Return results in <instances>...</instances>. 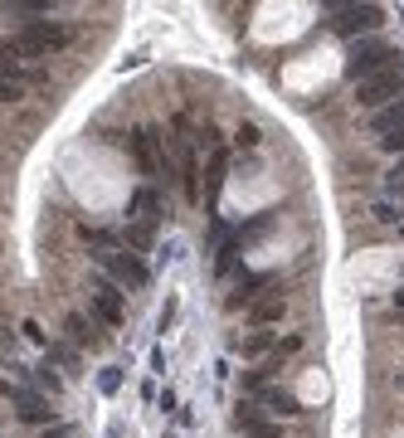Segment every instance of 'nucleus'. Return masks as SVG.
Returning a JSON list of instances; mask_svg holds the SVG:
<instances>
[{
	"instance_id": "nucleus-18",
	"label": "nucleus",
	"mask_w": 404,
	"mask_h": 438,
	"mask_svg": "<svg viewBox=\"0 0 404 438\" xmlns=\"http://www.w3.org/2000/svg\"><path fill=\"white\" fill-rule=\"evenodd\" d=\"M370 215L380 219V224H395V219H400V210H395L390 200H380V205H370Z\"/></svg>"
},
{
	"instance_id": "nucleus-14",
	"label": "nucleus",
	"mask_w": 404,
	"mask_h": 438,
	"mask_svg": "<svg viewBox=\"0 0 404 438\" xmlns=\"http://www.w3.org/2000/svg\"><path fill=\"white\" fill-rule=\"evenodd\" d=\"M273 351V331H249L244 336V355H268Z\"/></svg>"
},
{
	"instance_id": "nucleus-8",
	"label": "nucleus",
	"mask_w": 404,
	"mask_h": 438,
	"mask_svg": "<svg viewBox=\"0 0 404 438\" xmlns=\"http://www.w3.org/2000/svg\"><path fill=\"white\" fill-rule=\"evenodd\" d=\"M132 146H137V161H141V171H146V176H161V171H166V166H161V151H156V136H151V132H137V136H132Z\"/></svg>"
},
{
	"instance_id": "nucleus-23",
	"label": "nucleus",
	"mask_w": 404,
	"mask_h": 438,
	"mask_svg": "<svg viewBox=\"0 0 404 438\" xmlns=\"http://www.w3.org/2000/svg\"><path fill=\"white\" fill-rule=\"evenodd\" d=\"M395 302H400V307H404V288H400V292H395Z\"/></svg>"
},
{
	"instance_id": "nucleus-24",
	"label": "nucleus",
	"mask_w": 404,
	"mask_h": 438,
	"mask_svg": "<svg viewBox=\"0 0 404 438\" xmlns=\"http://www.w3.org/2000/svg\"><path fill=\"white\" fill-rule=\"evenodd\" d=\"M400 190H404V185H400Z\"/></svg>"
},
{
	"instance_id": "nucleus-17",
	"label": "nucleus",
	"mask_w": 404,
	"mask_h": 438,
	"mask_svg": "<svg viewBox=\"0 0 404 438\" xmlns=\"http://www.w3.org/2000/svg\"><path fill=\"white\" fill-rule=\"evenodd\" d=\"M258 288H273V278H249V283L239 288V297H234V307H244V302H253V297H258Z\"/></svg>"
},
{
	"instance_id": "nucleus-10",
	"label": "nucleus",
	"mask_w": 404,
	"mask_h": 438,
	"mask_svg": "<svg viewBox=\"0 0 404 438\" xmlns=\"http://www.w3.org/2000/svg\"><path fill=\"white\" fill-rule=\"evenodd\" d=\"M278 317H283V297H263V302L249 307V322H253V327H268V322H278Z\"/></svg>"
},
{
	"instance_id": "nucleus-9",
	"label": "nucleus",
	"mask_w": 404,
	"mask_h": 438,
	"mask_svg": "<svg viewBox=\"0 0 404 438\" xmlns=\"http://www.w3.org/2000/svg\"><path fill=\"white\" fill-rule=\"evenodd\" d=\"M239 424L249 429V438H288V434H283V429H273V424H263L253 404H244V409H239Z\"/></svg>"
},
{
	"instance_id": "nucleus-3",
	"label": "nucleus",
	"mask_w": 404,
	"mask_h": 438,
	"mask_svg": "<svg viewBox=\"0 0 404 438\" xmlns=\"http://www.w3.org/2000/svg\"><path fill=\"white\" fill-rule=\"evenodd\" d=\"M400 93H404V73L400 69H385V73H370V78L356 83V103H361V108H385V103L400 98Z\"/></svg>"
},
{
	"instance_id": "nucleus-13",
	"label": "nucleus",
	"mask_w": 404,
	"mask_h": 438,
	"mask_svg": "<svg viewBox=\"0 0 404 438\" xmlns=\"http://www.w3.org/2000/svg\"><path fill=\"white\" fill-rule=\"evenodd\" d=\"M263 404L273 414H298V395H288V390H263Z\"/></svg>"
},
{
	"instance_id": "nucleus-19",
	"label": "nucleus",
	"mask_w": 404,
	"mask_h": 438,
	"mask_svg": "<svg viewBox=\"0 0 404 438\" xmlns=\"http://www.w3.org/2000/svg\"><path fill=\"white\" fill-rule=\"evenodd\" d=\"M224 181V151H214V166H209V190H219Z\"/></svg>"
},
{
	"instance_id": "nucleus-20",
	"label": "nucleus",
	"mask_w": 404,
	"mask_h": 438,
	"mask_svg": "<svg viewBox=\"0 0 404 438\" xmlns=\"http://www.w3.org/2000/svg\"><path fill=\"white\" fill-rule=\"evenodd\" d=\"M239 146H244V151H249V146H258V127H249V122H244V127H239Z\"/></svg>"
},
{
	"instance_id": "nucleus-22",
	"label": "nucleus",
	"mask_w": 404,
	"mask_h": 438,
	"mask_svg": "<svg viewBox=\"0 0 404 438\" xmlns=\"http://www.w3.org/2000/svg\"><path fill=\"white\" fill-rule=\"evenodd\" d=\"M385 146H390V151H404V132H395V136H385Z\"/></svg>"
},
{
	"instance_id": "nucleus-7",
	"label": "nucleus",
	"mask_w": 404,
	"mask_h": 438,
	"mask_svg": "<svg viewBox=\"0 0 404 438\" xmlns=\"http://www.w3.org/2000/svg\"><path fill=\"white\" fill-rule=\"evenodd\" d=\"M5 395L15 400V414H20L25 424H44V419L54 414V409H49V404H44L39 395H29V390H15V385H5Z\"/></svg>"
},
{
	"instance_id": "nucleus-6",
	"label": "nucleus",
	"mask_w": 404,
	"mask_h": 438,
	"mask_svg": "<svg viewBox=\"0 0 404 438\" xmlns=\"http://www.w3.org/2000/svg\"><path fill=\"white\" fill-rule=\"evenodd\" d=\"M93 312H98L107 327H122V292H117L107 278H98V283H93Z\"/></svg>"
},
{
	"instance_id": "nucleus-2",
	"label": "nucleus",
	"mask_w": 404,
	"mask_h": 438,
	"mask_svg": "<svg viewBox=\"0 0 404 438\" xmlns=\"http://www.w3.org/2000/svg\"><path fill=\"white\" fill-rule=\"evenodd\" d=\"M395 49L390 44H380V39H370V44H356L351 49V59H346V73L361 83V78H370V73H385V69H395Z\"/></svg>"
},
{
	"instance_id": "nucleus-15",
	"label": "nucleus",
	"mask_w": 404,
	"mask_h": 438,
	"mask_svg": "<svg viewBox=\"0 0 404 438\" xmlns=\"http://www.w3.org/2000/svg\"><path fill=\"white\" fill-rule=\"evenodd\" d=\"M151 210H156V195H151V190H132V215H141V219H156Z\"/></svg>"
},
{
	"instance_id": "nucleus-11",
	"label": "nucleus",
	"mask_w": 404,
	"mask_h": 438,
	"mask_svg": "<svg viewBox=\"0 0 404 438\" xmlns=\"http://www.w3.org/2000/svg\"><path fill=\"white\" fill-rule=\"evenodd\" d=\"M370 127L375 132H404V103H390V108H380L370 117Z\"/></svg>"
},
{
	"instance_id": "nucleus-12",
	"label": "nucleus",
	"mask_w": 404,
	"mask_h": 438,
	"mask_svg": "<svg viewBox=\"0 0 404 438\" xmlns=\"http://www.w3.org/2000/svg\"><path fill=\"white\" fill-rule=\"evenodd\" d=\"M0 78H5V83H15V78H20V49H15V39H5V44H0Z\"/></svg>"
},
{
	"instance_id": "nucleus-16",
	"label": "nucleus",
	"mask_w": 404,
	"mask_h": 438,
	"mask_svg": "<svg viewBox=\"0 0 404 438\" xmlns=\"http://www.w3.org/2000/svg\"><path fill=\"white\" fill-rule=\"evenodd\" d=\"M64 327H69V336H74L78 346H88V341H93V327H88V317H78V312H74V317H69Z\"/></svg>"
},
{
	"instance_id": "nucleus-1",
	"label": "nucleus",
	"mask_w": 404,
	"mask_h": 438,
	"mask_svg": "<svg viewBox=\"0 0 404 438\" xmlns=\"http://www.w3.org/2000/svg\"><path fill=\"white\" fill-rule=\"evenodd\" d=\"M69 39H74V29H69V24H54V20H29V24L20 29L15 49H20L25 59H49V54L69 49Z\"/></svg>"
},
{
	"instance_id": "nucleus-21",
	"label": "nucleus",
	"mask_w": 404,
	"mask_h": 438,
	"mask_svg": "<svg viewBox=\"0 0 404 438\" xmlns=\"http://www.w3.org/2000/svg\"><path fill=\"white\" fill-rule=\"evenodd\" d=\"M15 98H20V88H15V83H5V78H0V103H15Z\"/></svg>"
},
{
	"instance_id": "nucleus-4",
	"label": "nucleus",
	"mask_w": 404,
	"mask_h": 438,
	"mask_svg": "<svg viewBox=\"0 0 404 438\" xmlns=\"http://www.w3.org/2000/svg\"><path fill=\"white\" fill-rule=\"evenodd\" d=\"M380 24H385V10L380 5H341L336 20H331L336 34H361V29H380Z\"/></svg>"
},
{
	"instance_id": "nucleus-5",
	"label": "nucleus",
	"mask_w": 404,
	"mask_h": 438,
	"mask_svg": "<svg viewBox=\"0 0 404 438\" xmlns=\"http://www.w3.org/2000/svg\"><path fill=\"white\" fill-rule=\"evenodd\" d=\"M98 263L112 273V278H122L127 288H141V283H146V263H141V258H127V253H98Z\"/></svg>"
}]
</instances>
